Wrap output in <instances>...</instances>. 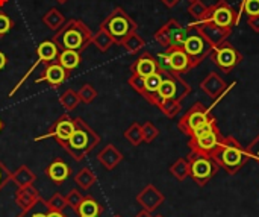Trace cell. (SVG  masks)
<instances>
[{"label":"cell","mask_w":259,"mask_h":217,"mask_svg":"<svg viewBox=\"0 0 259 217\" xmlns=\"http://www.w3.org/2000/svg\"><path fill=\"white\" fill-rule=\"evenodd\" d=\"M212 158L219 167H223L228 173H235L249 160V152H246L234 138H226L222 140L219 149L212 154Z\"/></svg>","instance_id":"3"},{"label":"cell","mask_w":259,"mask_h":217,"mask_svg":"<svg viewBox=\"0 0 259 217\" xmlns=\"http://www.w3.org/2000/svg\"><path fill=\"white\" fill-rule=\"evenodd\" d=\"M93 44L100 50V52H106L112 44H115V41H114V38L109 35V32L108 30H105L102 26L99 27V30L94 33V37H93Z\"/></svg>","instance_id":"28"},{"label":"cell","mask_w":259,"mask_h":217,"mask_svg":"<svg viewBox=\"0 0 259 217\" xmlns=\"http://www.w3.org/2000/svg\"><path fill=\"white\" fill-rule=\"evenodd\" d=\"M5 65H6V56H5L3 52H0V70H3Z\"/></svg>","instance_id":"45"},{"label":"cell","mask_w":259,"mask_h":217,"mask_svg":"<svg viewBox=\"0 0 259 217\" xmlns=\"http://www.w3.org/2000/svg\"><path fill=\"white\" fill-rule=\"evenodd\" d=\"M11 27H12V20L6 14L0 12V37L6 35L11 30Z\"/></svg>","instance_id":"41"},{"label":"cell","mask_w":259,"mask_h":217,"mask_svg":"<svg viewBox=\"0 0 259 217\" xmlns=\"http://www.w3.org/2000/svg\"><path fill=\"white\" fill-rule=\"evenodd\" d=\"M73 131H74V119H71L68 114H62L46 134L35 137V141H41L46 138H55L59 144H62L64 141H67L71 137Z\"/></svg>","instance_id":"7"},{"label":"cell","mask_w":259,"mask_h":217,"mask_svg":"<svg viewBox=\"0 0 259 217\" xmlns=\"http://www.w3.org/2000/svg\"><path fill=\"white\" fill-rule=\"evenodd\" d=\"M156 106H159V110H161L165 116H168V117H175V116L179 113V110H181L179 100H175V99L159 100V103H158Z\"/></svg>","instance_id":"33"},{"label":"cell","mask_w":259,"mask_h":217,"mask_svg":"<svg viewBox=\"0 0 259 217\" xmlns=\"http://www.w3.org/2000/svg\"><path fill=\"white\" fill-rule=\"evenodd\" d=\"M2 129H3V122H2V119H0V132H2Z\"/></svg>","instance_id":"49"},{"label":"cell","mask_w":259,"mask_h":217,"mask_svg":"<svg viewBox=\"0 0 259 217\" xmlns=\"http://www.w3.org/2000/svg\"><path fill=\"white\" fill-rule=\"evenodd\" d=\"M47 217H68L64 214V211H49Z\"/></svg>","instance_id":"44"},{"label":"cell","mask_w":259,"mask_h":217,"mask_svg":"<svg viewBox=\"0 0 259 217\" xmlns=\"http://www.w3.org/2000/svg\"><path fill=\"white\" fill-rule=\"evenodd\" d=\"M153 217H164V216H161V214H158V216H153Z\"/></svg>","instance_id":"52"},{"label":"cell","mask_w":259,"mask_h":217,"mask_svg":"<svg viewBox=\"0 0 259 217\" xmlns=\"http://www.w3.org/2000/svg\"><path fill=\"white\" fill-rule=\"evenodd\" d=\"M6 3H8V0H0V9H2Z\"/></svg>","instance_id":"48"},{"label":"cell","mask_w":259,"mask_h":217,"mask_svg":"<svg viewBox=\"0 0 259 217\" xmlns=\"http://www.w3.org/2000/svg\"><path fill=\"white\" fill-rule=\"evenodd\" d=\"M244 11L250 17L259 15V0H246L244 2Z\"/></svg>","instance_id":"40"},{"label":"cell","mask_w":259,"mask_h":217,"mask_svg":"<svg viewBox=\"0 0 259 217\" xmlns=\"http://www.w3.org/2000/svg\"><path fill=\"white\" fill-rule=\"evenodd\" d=\"M137 202L143 207V210L147 211H155L158 207L162 205L164 202V195L155 187V186H147L146 189L141 190V193L137 196Z\"/></svg>","instance_id":"13"},{"label":"cell","mask_w":259,"mask_h":217,"mask_svg":"<svg viewBox=\"0 0 259 217\" xmlns=\"http://www.w3.org/2000/svg\"><path fill=\"white\" fill-rule=\"evenodd\" d=\"M42 23L46 24V27H49L50 30L56 32V30H59V29L65 24V17L61 14L59 9L52 8V9H49V11L42 15Z\"/></svg>","instance_id":"24"},{"label":"cell","mask_w":259,"mask_h":217,"mask_svg":"<svg viewBox=\"0 0 259 217\" xmlns=\"http://www.w3.org/2000/svg\"><path fill=\"white\" fill-rule=\"evenodd\" d=\"M182 49L185 50V53L190 56L191 59V64H197L202 58H205V55L209 52V44L208 41L199 35V33H193V35H188Z\"/></svg>","instance_id":"11"},{"label":"cell","mask_w":259,"mask_h":217,"mask_svg":"<svg viewBox=\"0 0 259 217\" xmlns=\"http://www.w3.org/2000/svg\"><path fill=\"white\" fill-rule=\"evenodd\" d=\"M188 166H190V176L199 186H205L217 173L219 169V164L214 161L212 157L194 154V152L191 157H188Z\"/></svg>","instance_id":"5"},{"label":"cell","mask_w":259,"mask_h":217,"mask_svg":"<svg viewBox=\"0 0 259 217\" xmlns=\"http://www.w3.org/2000/svg\"><path fill=\"white\" fill-rule=\"evenodd\" d=\"M209 111L206 108H203L202 105H196L193 106L179 122V128L187 134L191 135L197 128H200L202 125H205L206 122H209Z\"/></svg>","instance_id":"10"},{"label":"cell","mask_w":259,"mask_h":217,"mask_svg":"<svg viewBox=\"0 0 259 217\" xmlns=\"http://www.w3.org/2000/svg\"><path fill=\"white\" fill-rule=\"evenodd\" d=\"M131 70H132V73L146 78V76H149V75L158 73V71H159V67H158L156 59H155L150 53L146 52L144 55H141V56L135 61V64L131 67Z\"/></svg>","instance_id":"17"},{"label":"cell","mask_w":259,"mask_h":217,"mask_svg":"<svg viewBox=\"0 0 259 217\" xmlns=\"http://www.w3.org/2000/svg\"><path fill=\"white\" fill-rule=\"evenodd\" d=\"M249 155H252L253 158H256L258 160V163H259V137L252 143V146L249 148Z\"/></svg>","instance_id":"43"},{"label":"cell","mask_w":259,"mask_h":217,"mask_svg":"<svg viewBox=\"0 0 259 217\" xmlns=\"http://www.w3.org/2000/svg\"><path fill=\"white\" fill-rule=\"evenodd\" d=\"M49 207H47V202L39 198L32 207L26 208V210H21V213L17 217H47L49 216Z\"/></svg>","instance_id":"27"},{"label":"cell","mask_w":259,"mask_h":217,"mask_svg":"<svg viewBox=\"0 0 259 217\" xmlns=\"http://www.w3.org/2000/svg\"><path fill=\"white\" fill-rule=\"evenodd\" d=\"M80 102L83 103H91L96 97H97V90L91 85V84H85L80 87V90L77 91Z\"/></svg>","instance_id":"35"},{"label":"cell","mask_w":259,"mask_h":217,"mask_svg":"<svg viewBox=\"0 0 259 217\" xmlns=\"http://www.w3.org/2000/svg\"><path fill=\"white\" fill-rule=\"evenodd\" d=\"M114 38L115 44H120L129 33L137 32V23L121 9L115 8L100 24Z\"/></svg>","instance_id":"4"},{"label":"cell","mask_w":259,"mask_h":217,"mask_svg":"<svg viewBox=\"0 0 259 217\" xmlns=\"http://www.w3.org/2000/svg\"><path fill=\"white\" fill-rule=\"evenodd\" d=\"M59 103H61V105L64 106V110H67V111L76 110V106L80 103V99H79L77 91H74L73 88L65 90V91L61 94V97H59Z\"/></svg>","instance_id":"29"},{"label":"cell","mask_w":259,"mask_h":217,"mask_svg":"<svg viewBox=\"0 0 259 217\" xmlns=\"http://www.w3.org/2000/svg\"><path fill=\"white\" fill-rule=\"evenodd\" d=\"M238 59H240V56H238V53L235 52L234 47H231V46H223V47L217 49L215 61H217V64L220 65L222 70H225V71L231 70L234 65L238 64Z\"/></svg>","instance_id":"19"},{"label":"cell","mask_w":259,"mask_h":217,"mask_svg":"<svg viewBox=\"0 0 259 217\" xmlns=\"http://www.w3.org/2000/svg\"><path fill=\"white\" fill-rule=\"evenodd\" d=\"M67 78H68V70H65L58 61H53V62H50V64L46 65L42 75L35 82L36 84L47 82L52 87H59Z\"/></svg>","instance_id":"12"},{"label":"cell","mask_w":259,"mask_h":217,"mask_svg":"<svg viewBox=\"0 0 259 217\" xmlns=\"http://www.w3.org/2000/svg\"><path fill=\"white\" fill-rule=\"evenodd\" d=\"M11 179H12V173H11V170L0 161V192L11 183Z\"/></svg>","instance_id":"39"},{"label":"cell","mask_w":259,"mask_h":217,"mask_svg":"<svg viewBox=\"0 0 259 217\" xmlns=\"http://www.w3.org/2000/svg\"><path fill=\"white\" fill-rule=\"evenodd\" d=\"M58 62L65 68V70H73L79 65L80 62V52L77 50H61L58 55Z\"/></svg>","instance_id":"25"},{"label":"cell","mask_w":259,"mask_h":217,"mask_svg":"<svg viewBox=\"0 0 259 217\" xmlns=\"http://www.w3.org/2000/svg\"><path fill=\"white\" fill-rule=\"evenodd\" d=\"M46 175L53 184L61 186L70 176V166L62 160H55L46 167Z\"/></svg>","instance_id":"14"},{"label":"cell","mask_w":259,"mask_h":217,"mask_svg":"<svg viewBox=\"0 0 259 217\" xmlns=\"http://www.w3.org/2000/svg\"><path fill=\"white\" fill-rule=\"evenodd\" d=\"M220 143H222V138H220V132L217 128L200 137H191L190 140V146L194 154H202L208 157H212V154L219 149Z\"/></svg>","instance_id":"9"},{"label":"cell","mask_w":259,"mask_h":217,"mask_svg":"<svg viewBox=\"0 0 259 217\" xmlns=\"http://www.w3.org/2000/svg\"><path fill=\"white\" fill-rule=\"evenodd\" d=\"M56 2H58V3H65L67 0H56Z\"/></svg>","instance_id":"50"},{"label":"cell","mask_w":259,"mask_h":217,"mask_svg":"<svg viewBox=\"0 0 259 217\" xmlns=\"http://www.w3.org/2000/svg\"><path fill=\"white\" fill-rule=\"evenodd\" d=\"M170 172L173 176H176V179L179 181H184L188 175H190V166H188V160H178L171 167H170Z\"/></svg>","instance_id":"32"},{"label":"cell","mask_w":259,"mask_h":217,"mask_svg":"<svg viewBox=\"0 0 259 217\" xmlns=\"http://www.w3.org/2000/svg\"><path fill=\"white\" fill-rule=\"evenodd\" d=\"M85 196L77 190V189H73V190H70V193L65 196V199H67V205L76 213V210H77V207H79V204L82 202V199H83Z\"/></svg>","instance_id":"36"},{"label":"cell","mask_w":259,"mask_h":217,"mask_svg":"<svg viewBox=\"0 0 259 217\" xmlns=\"http://www.w3.org/2000/svg\"><path fill=\"white\" fill-rule=\"evenodd\" d=\"M100 135L82 117H76L71 137L61 146L67 151L70 157H73L74 161H82L96 146L100 144Z\"/></svg>","instance_id":"1"},{"label":"cell","mask_w":259,"mask_h":217,"mask_svg":"<svg viewBox=\"0 0 259 217\" xmlns=\"http://www.w3.org/2000/svg\"><path fill=\"white\" fill-rule=\"evenodd\" d=\"M97 160L106 170H114L121 163L123 154L114 144H108L97 154Z\"/></svg>","instance_id":"15"},{"label":"cell","mask_w":259,"mask_h":217,"mask_svg":"<svg viewBox=\"0 0 259 217\" xmlns=\"http://www.w3.org/2000/svg\"><path fill=\"white\" fill-rule=\"evenodd\" d=\"M159 73L162 75V81H161V85L158 90V99L159 100H165V99L179 100V99H182V96L187 91H190V88H187V85L175 75V71L159 70Z\"/></svg>","instance_id":"6"},{"label":"cell","mask_w":259,"mask_h":217,"mask_svg":"<svg viewBox=\"0 0 259 217\" xmlns=\"http://www.w3.org/2000/svg\"><path fill=\"white\" fill-rule=\"evenodd\" d=\"M124 138L132 144V146H140L143 140V128L140 123H132L126 131H124Z\"/></svg>","instance_id":"31"},{"label":"cell","mask_w":259,"mask_h":217,"mask_svg":"<svg viewBox=\"0 0 259 217\" xmlns=\"http://www.w3.org/2000/svg\"><path fill=\"white\" fill-rule=\"evenodd\" d=\"M167 55H168V59H170L171 71H175V73H182V71L188 70L193 65L190 56L185 53V50L182 47H171L167 52Z\"/></svg>","instance_id":"16"},{"label":"cell","mask_w":259,"mask_h":217,"mask_svg":"<svg viewBox=\"0 0 259 217\" xmlns=\"http://www.w3.org/2000/svg\"><path fill=\"white\" fill-rule=\"evenodd\" d=\"M41 198L39 192L33 187V186H27V187H18V190L14 195V202L21 208L26 210L29 207H32L38 199Z\"/></svg>","instance_id":"18"},{"label":"cell","mask_w":259,"mask_h":217,"mask_svg":"<svg viewBox=\"0 0 259 217\" xmlns=\"http://www.w3.org/2000/svg\"><path fill=\"white\" fill-rule=\"evenodd\" d=\"M162 2H164V3H165L167 6H173V5H176V3H178L179 0H162Z\"/></svg>","instance_id":"47"},{"label":"cell","mask_w":259,"mask_h":217,"mask_svg":"<svg viewBox=\"0 0 259 217\" xmlns=\"http://www.w3.org/2000/svg\"><path fill=\"white\" fill-rule=\"evenodd\" d=\"M141 128H143V140H144L146 143L153 141V140L158 137V134H159L158 128H156L152 122H146Z\"/></svg>","instance_id":"37"},{"label":"cell","mask_w":259,"mask_h":217,"mask_svg":"<svg viewBox=\"0 0 259 217\" xmlns=\"http://www.w3.org/2000/svg\"><path fill=\"white\" fill-rule=\"evenodd\" d=\"M212 21L219 27H231L235 21L234 11L228 5L220 3L212 9Z\"/></svg>","instance_id":"21"},{"label":"cell","mask_w":259,"mask_h":217,"mask_svg":"<svg viewBox=\"0 0 259 217\" xmlns=\"http://www.w3.org/2000/svg\"><path fill=\"white\" fill-rule=\"evenodd\" d=\"M74 183L82 189V190H90L96 183H97V176L93 173V170L90 167H83L80 169L76 175H74Z\"/></svg>","instance_id":"26"},{"label":"cell","mask_w":259,"mask_h":217,"mask_svg":"<svg viewBox=\"0 0 259 217\" xmlns=\"http://www.w3.org/2000/svg\"><path fill=\"white\" fill-rule=\"evenodd\" d=\"M118 46H123L129 53H137L140 49L144 47V40H143L137 32H132V33H129Z\"/></svg>","instance_id":"30"},{"label":"cell","mask_w":259,"mask_h":217,"mask_svg":"<svg viewBox=\"0 0 259 217\" xmlns=\"http://www.w3.org/2000/svg\"><path fill=\"white\" fill-rule=\"evenodd\" d=\"M135 217H153V216H152V213H150V211H147V210H141V211H140V213H138Z\"/></svg>","instance_id":"46"},{"label":"cell","mask_w":259,"mask_h":217,"mask_svg":"<svg viewBox=\"0 0 259 217\" xmlns=\"http://www.w3.org/2000/svg\"><path fill=\"white\" fill-rule=\"evenodd\" d=\"M112 217H123V216H121V214H114Z\"/></svg>","instance_id":"51"},{"label":"cell","mask_w":259,"mask_h":217,"mask_svg":"<svg viewBox=\"0 0 259 217\" xmlns=\"http://www.w3.org/2000/svg\"><path fill=\"white\" fill-rule=\"evenodd\" d=\"M129 85L143 96V93H144V78L143 76L132 73V76L129 78Z\"/></svg>","instance_id":"38"},{"label":"cell","mask_w":259,"mask_h":217,"mask_svg":"<svg viewBox=\"0 0 259 217\" xmlns=\"http://www.w3.org/2000/svg\"><path fill=\"white\" fill-rule=\"evenodd\" d=\"M11 181L17 187H27V186H33V183L36 181V175L27 166H20L12 173V179Z\"/></svg>","instance_id":"23"},{"label":"cell","mask_w":259,"mask_h":217,"mask_svg":"<svg viewBox=\"0 0 259 217\" xmlns=\"http://www.w3.org/2000/svg\"><path fill=\"white\" fill-rule=\"evenodd\" d=\"M39 62H41V61H39V59H36V62H35V64H33V65H32V67H30V68L27 70V71H26V75H24V76H23V78H21V79H20V81L17 82L15 88H14V90H12V91L9 93V97H12V96H14V94H15V93H17V91L20 90V87L23 85V82H24V81H27V78H29V76L32 75V71H33V70H35V68L38 67V64H39Z\"/></svg>","instance_id":"42"},{"label":"cell","mask_w":259,"mask_h":217,"mask_svg":"<svg viewBox=\"0 0 259 217\" xmlns=\"http://www.w3.org/2000/svg\"><path fill=\"white\" fill-rule=\"evenodd\" d=\"M105 211V207L97 202L93 196H85L79 204L76 214L79 217H100Z\"/></svg>","instance_id":"20"},{"label":"cell","mask_w":259,"mask_h":217,"mask_svg":"<svg viewBox=\"0 0 259 217\" xmlns=\"http://www.w3.org/2000/svg\"><path fill=\"white\" fill-rule=\"evenodd\" d=\"M93 37L94 33L82 20L71 18L65 21V24L59 30L55 32L52 41L58 46L59 52L67 49L82 52L93 43Z\"/></svg>","instance_id":"2"},{"label":"cell","mask_w":259,"mask_h":217,"mask_svg":"<svg viewBox=\"0 0 259 217\" xmlns=\"http://www.w3.org/2000/svg\"><path fill=\"white\" fill-rule=\"evenodd\" d=\"M58 55H59V49H58V46L52 40L50 41H42L36 47V56L44 64L53 62L55 59H58Z\"/></svg>","instance_id":"22"},{"label":"cell","mask_w":259,"mask_h":217,"mask_svg":"<svg viewBox=\"0 0 259 217\" xmlns=\"http://www.w3.org/2000/svg\"><path fill=\"white\" fill-rule=\"evenodd\" d=\"M187 37H188V32L182 29L175 20H171L164 27H161L155 35V38L162 46H170V47H182Z\"/></svg>","instance_id":"8"},{"label":"cell","mask_w":259,"mask_h":217,"mask_svg":"<svg viewBox=\"0 0 259 217\" xmlns=\"http://www.w3.org/2000/svg\"><path fill=\"white\" fill-rule=\"evenodd\" d=\"M47 202V207L50 211H64L68 205H67V199L65 196H62L61 193H55Z\"/></svg>","instance_id":"34"}]
</instances>
